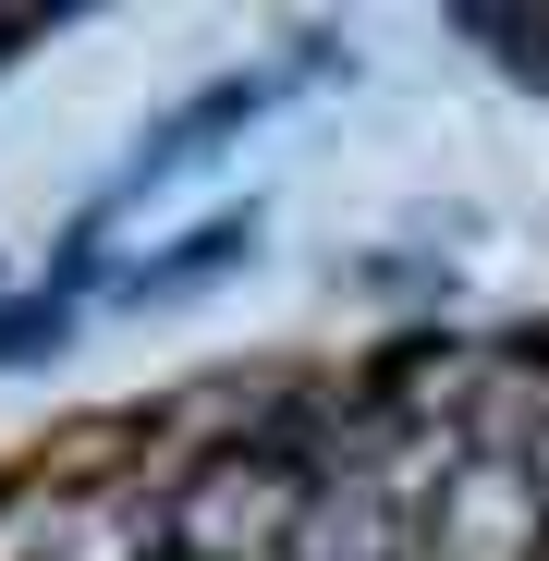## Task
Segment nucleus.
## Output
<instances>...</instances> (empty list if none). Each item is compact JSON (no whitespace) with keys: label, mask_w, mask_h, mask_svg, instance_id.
I'll list each match as a JSON object with an SVG mask.
<instances>
[{"label":"nucleus","mask_w":549,"mask_h":561,"mask_svg":"<svg viewBox=\"0 0 549 561\" xmlns=\"http://www.w3.org/2000/svg\"><path fill=\"white\" fill-rule=\"evenodd\" d=\"M525 61H549V25H537V37H525Z\"/></svg>","instance_id":"nucleus-1"}]
</instances>
